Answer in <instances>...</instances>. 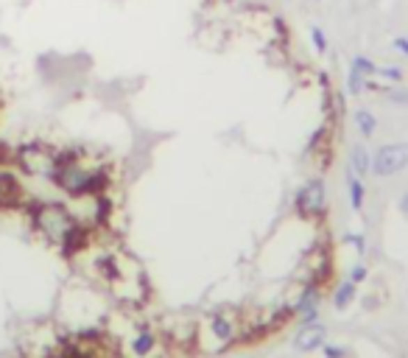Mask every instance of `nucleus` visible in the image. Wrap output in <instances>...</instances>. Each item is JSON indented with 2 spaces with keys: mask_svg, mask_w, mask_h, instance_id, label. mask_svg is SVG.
<instances>
[{
  "mask_svg": "<svg viewBox=\"0 0 408 358\" xmlns=\"http://www.w3.org/2000/svg\"><path fill=\"white\" fill-rule=\"evenodd\" d=\"M34 224L48 241H54L59 247L73 249L76 244H81V224L70 216V210L65 205H56V202L37 205L34 208Z\"/></svg>",
  "mask_w": 408,
  "mask_h": 358,
  "instance_id": "obj_1",
  "label": "nucleus"
},
{
  "mask_svg": "<svg viewBox=\"0 0 408 358\" xmlns=\"http://www.w3.org/2000/svg\"><path fill=\"white\" fill-rule=\"evenodd\" d=\"M51 179H54V182H56L62 191H68L70 196L98 194V191L104 188V182H107L101 171H90V168H84L81 162H76V159H65V157H59L56 173H54Z\"/></svg>",
  "mask_w": 408,
  "mask_h": 358,
  "instance_id": "obj_2",
  "label": "nucleus"
},
{
  "mask_svg": "<svg viewBox=\"0 0 408 358\" xmlns=\"http://www.w3.org/2000/svg\"><path fill=\"white\" fill-rule=\"evenodd\" d=\"M17 165H20L26 173H31V176H45V179H51V176L56 173L59 157H56L51 148L34 143V146H23V148L17 151Z\"/></svg>",
  "mask_w": 408,
  "mask_h": 358,
  "instance_id": "obj_3",
  "label": "nucleus"
},
{
  "mask_svg": "<svg viewBox=\"0 0 408 358\" xmlns=\"http://www.w3.org/2000/svg\"><path fill=\"white\" fill-rule=\"evenodd\" d=\"M408 165V143H389L372 154V173L375 176H394Z\"/></svg>",
  "mask_w": 408,
  "mask_h": 358,
  "instance_id": "obj_4",
  "label": "nucleus"
},
{
  "mask_svg": "<svg viewBox=\"0 0 408 358\" xmlns=\"http://www.w3.org/2000/svg\"><path fill=\"white\" fill-rule=\"evenodd\" d=\"M327 205V188L322 179H311L297 191V210L302 216H319Z\"/></svg>",
  "mask_w": 408,
  "mask_h": 358,
  "instance_id": "obj_5",
  "label": "nucleus"
},
{
  "mask_svg": "<svg viewBox=\"0 0 408 358\" xmlns=\"http://www.w3.org/2000/svg\"><path fill=\"white\" fill-rule=\"evenodd\" d=\"M324 336H327V330H324V325H319V322H311V325H302V330H299V336L294 338V347H297V350H302V352H311V350H319V347L324 344Z\"/></svg>",
  "mask_w": 408,
  "mask_h": 358,
  "instance_id": "obj_6",
  "label": "nucleus"
},
{
  "mask_svg": "<svg viewBox=\"0 0 408 358\" xmlns=\"http://www.w3.org/2000/svg\"><path fill=\"white\" fill-rule=\"evenodd\" d=\"M347 191H350V205L352 210H361L363 208V182H361V176L347 165Z\"/></svg>",
  "mask_w": 408,
  "mask_h": 358,
  "instance_id": "obj_7",
  "label": "nucleus"
},
{
  "mask_svg": "<svg viewBox=\"0 0 408 358\" xmlns=\"http://www.w3.org/2000/svg\"><path fill=\"white\" fill-rule=\"evenodd\" d=\"M350 168L358 173V176H366L372 171V154L363 148V146H355L350 151Z\"/></svg>",
  "mask_w": 408,
  "mask_h": 358,
  "instance_id": "obj_8",
  "label": "nucleus"
},
{
  "mask_svg": "<svg viewBox=\"0 0 408 358\" xmlns=\"http://www.w3.org/2000/svg\"><path fill=\"white\" fill-rule=\"evenodd\" d=\"M352 120H355V129H358L361 137H372L377 132V118L369 109H355V118Z\"/></svg>",
  "mask_w": 408,
  "mask_h": 358,
  "instance_id": "obj_9",
  "label": "nucleus"
},
{
  "mask_svg": "<svg viewBox=\"0 0 408 358\" xmlns=\"http://www.w3.org/2000/svg\"><path fill=\"white\" fill-rule=\"evenodd\" d=\"M352 299H355V283L347 280V283H341V286L336 288V294H333V308H336V311H344V308H350Z\"/></svg>",
  "mask_w": 408,
  "mask_h": 358,
  "instance_id": "obj_10",
  "label": "nucleus"
},
{
  "mask_svg": "<svg viewBox=\"0 0 408 358\" xmlns=\"http://www.w3.org/2000/svg\"><path fill=\"white\" fill-rule=\"evenodd\" d=\"M366 87H369V79L361 76L355 68H350V73H347V95H361Z\"/></svg>",
  "mask_w": 408,
  "mask_h": 358,
  "instance_id": "obj_11",
  "label": "nucleus"
},
{
  "mask_svg": "<svg viewBox=\"0 0 408 358\" xmlns=\"http://www.w3.org/2000/svg\"><path fill=\"white\" fill-rule=\"evenodd\" d=\"M375 76H377V79H383V81H389V84H400V81H402V70H400L397 65L377 68V70H375Z\"/></svg>",
  "mask_w": 408,
  "mask_h": 358,
  "instance_id": "obj_12",
  "label": "nucleus"
},
{
  "mask_svg": "<svg viewBox=\"0 0 408 358\" xmlns=\"http://www.w3.org/2000/svg\"><path fill=\"white\" fill-rule=\"evenodd\" d=\"M350 68H355V70H358L361 76H366V79H372V76H375V70H377V65H375L369 56H355Z\"/></svg>",
  "mask_w": 408,
  "mask_h": 358,
  "instance_id": "obj_13",
  "label": "nucleus"
},
{
  "mask_svg": "<svg viewBox=\"0 0 408 358\" xmlns=\"http://www.w3.org/2000/svg\"><path fill=\"white\" fill-rule=\"evenodd\" d=\"M308 31H311V45H313V51L327 54V37H324V31H322L319 26H311Z\"/></svg>",
  "mask_w": 408,
  "mask_h": 358,
  "instance_id": "obj_14",
  "label": "nucleus"
},
{
  "mask_svg": "<svg viewBox=\"0 0 408 358\" xmlns=\"http://www.w3.org/2000/svg\"><path fill=\"white\" fill-rule=\"evenodd\" d=\"M151 347H154V336H151V333H140V336L134 338V344H132V350H134L137 355L151 352Z\"/></svg>",
  "mask_w": 408,
  "mask_h": 358,
  "instance_id": "obj_15",
  "label": "nucleus"
},
{
  "mask_svg": "<svg viewBox=\"0 0 408 358\" xmlns=\"http://www.w3.org/2000/svg\"><path fill=\"white\" fill-rule=\"evenodd\" d=\"M12 194H15V179H12V176H6V173H0V205L9 202V199H12Z\"/></svg>",
  "mask_w": 408,
  "mask_h": 358,
  "instance_id": "obj_16",
  "label": "nucleus"
},
{
  "mask_svg": "<svg viewBox=\"0 0 408 358\" xmlns=\"http://www.w3.org/2000/svg\"><path fill=\"white\" fill-rule=\"evenodd\" d=\"M344 241H347V244H352V247L358 249V255H363V252H366V241H363L361 235H355V233H347V235H344Z\"/></svg>",
  "mask_w": 408,
  "mask_h": 358,
  "instance_id": "obj_17",
  "label": "nucleus"
},
{
  "mask_svg": "<svg viewBox=\"0 0 408 358\" xmlns=\"http://www.w3.org/2000/svg\"><path fill=\"white\" fill-rule=\"evenodd\" d=\"M350 280H352L355 286H358V283H363V280H366V266H363V263H355V266H352V272H350Z\"/></svg>",
  "mask_w": 408,
  "mask_h": 358,
  "instance_id": "obj_18",
  "label": "nucleus"
},
{
  "mask_svg": "<svg viewBox=\"0 0 408 358\" xmlns=\"http://www.w3.org/2000/svg\"><path fill=\"white\" fill-rule=\"evenodd\" d=\"M391 48H394V51H400V54H402V56L408 59V37H394Z\"/></svg>",
  "mask_w": 408,
  "mask_h": 358,
  "instance_id": "obj_19",
  "label": "nucleus"
},
{
  "mask_svg": "<svg viewBox=\"0 0 408 358\" xmlns=\"http://www.w3.org/2000/svg\"><path fill=\"white\" fill-rule=\"evenodd\" d=\"M327 355H330V358H341V350H338V347H327Z\"/></svg>",
  "mask_w": 408,
  "mask_h": 358,
  "instance_id": "obj_20",
  "label": "nucleus"
},
{
  "mask_svg": "<svg viewBox=\"0 0 408 358\" xmlns=\"http://www.w3.org/2000/svg\"><path fill=\"white\" fill-rule=\"evenodd\" d=\"M402 210L408 213V194H402Z\"/></svg>",
  "mask_w": 408,
  "mask_h": 358,
  "instance_id": "obj_21",
  "label": "nucleus"
}]
</instances>
